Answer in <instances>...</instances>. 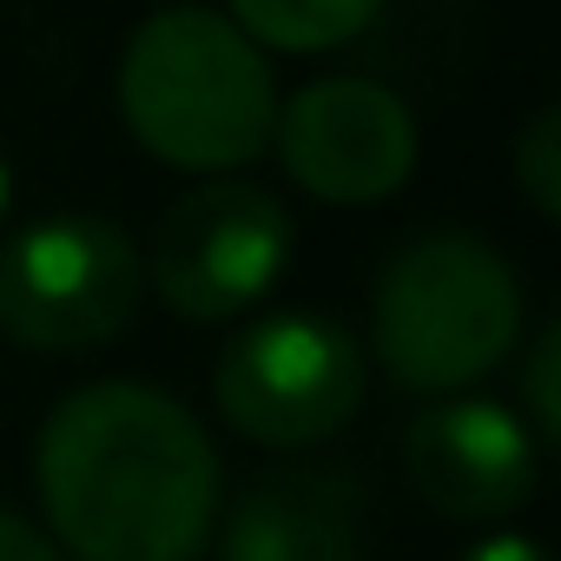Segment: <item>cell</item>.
Returning <instances> with one entry per match:
<instances>
[{"label":"cell","instance_id":"11","mask_svg":"<svg viewBox=\"0 0 561 561\" xmlns=\"http://www.w3.org/2000/svg\"><path fill=\"white\" fill-rule=\"evenodd\" d=\"M508 165H515V185L528 192V205H535L541 218H561V113H554V106H541V113L522 126Z\"/></svg>","mask_w":561,"mask_h":561},{"label":"cell","instance_id":"13","mask_svg":"<svg viewBox=\"0 0 561 561\" xmlns=\"http://www.w3.org/2000/svg\"><path fill=\"white\" fill-rule=\"evenodd\" d=\"M0 561H67L27 515H14V508H0Z\"/></svg>","mask_w":561,"mask_h":561},{"label":"cell","instance_id":"7","mask_svg":"<svg viewBox=\"0 0 561 561\" xmlns=\"http://www.w3.org/2000/svg\"><path fill=\"white\" fill-rule=\"evenodd\" d=\"M277 159L324 205H383L416 172V113L377 80H311L277 106Z\"/></svg>","mask_w":561,"mask_h":561},{"label":"cell","instance_id":"9","mask_svg":"<svg viewBox=\"0 0 561 561\" xmlns=\"http://www.w3.org/2000/svg\"><path fill=\"white\" fill-rule=\"evenodd\" d=\"M218 561H364V489L331 469H285L225 515Z\"/></svg>","mask_w":561,"mask_h":561},{"label":"cell","instance_id":"10","mask_svg":"<svg viewBox=\"0 0 561 561\" xmlns=\"http://www.w3.org/2000/svg\"><path fill=\"white\" fill-rule=\"evenodd\" d=\"M377 14H383V0H231V27L257 47H285V54L344 47Z\"/></svg>","mask_w":561,"mask_h":561},{"label":"cell","instance_id":"14","mask_svg":"<svg viewBox=\"0 0 561 561\" xmlns=\"http://www.w3.org/2000/svg\"><path fill=\"white\" fill-rule=\"evenodd\" d=\"M462 561H548V548H541L535 535H489V541H476Z\"/></svg>","mask_w":561,"mask_h":561},{"label":"cell","instance_id":"8","mask_svg":"<svg viewBox=\"0 0 561 561\" xmlns=\"http://www.w3.org/2000/svg\"><path fill=\"white\" fill-rule=\"evenodd\" d=\"M403 462L430 508H443L456 522H495L535 495L541 443L528 436V423L508 403L456 397V403H430L410 423Z\"/></svg>","mask_w":561,"mask_h":561},{"label":"cell","instance_id":"12","mask_svg":"<svg viewBox=\"0 0 561 561\" xmlns=\"http://www.w3.org/2000/svg\"><path fill=\"white\" fill-rule=\"evenodd\" d=\"M554 370H561V324H541L535 344H528V364H522V403L535 416V443H554L561 436V390H554Z\"/></svg>","mask_w":561,"mask_h":561},{"label":"cell","instance_id":"2","mask_svg":"<svg viewBox=\"0 0 561 561\" xmlns=\"http://www.w3.org/2000/svg\"><path fill=\"white\" fill-rule=\"evenodd\" d=\"M119 113L133 139L179 172H238L271 146L277 80L225 14L165 8L119 54Z\"/></svg>","mask_w":561,"mask_h":561},{"label":"cell","instance_id":"15","mask_svg":"<svg viewBox=\"0 0 561 561\" xmlns=\"http://www.w3.org/2000/svg\"><path fill=\"white\" fill-rule=\"evenodd\" d=\"M8 205H14V165L0 159V225H8Z\"/></svg>","mask_w":561,"mask_h":561},{"label":"cell","instance_id":"4","mask_svg":"<svg viewBox=\"0 0 561 561\" xmlns=\"http://www.w3.org/2000/svg\"><path fill=\"white\" fill-rule=\"evenodd\" d=\"M139 291V244L100 211H54L0 238V331L21 351H93L133 324Z\"/></svg>","mask_w":561,"mask_h":561},{"label":"cell","instance_id":"1","mask_svg":"<svg viewBox=\"0 0 561 561\" xmlns=\"http://www.w3.org/2000/svg\"><path fill=\"white\" fill-rule=\"evenodd\" d=\"M41 508L73 561H192L218 515V449L152 383H87L34 443Z\"/></svg>","mask_w":561,"mask_h":561},{"label":"cell","instance_id":"5","mask_svg":"<svg viewBox=\"0 0 561 561\" xmlns=\"http://www.w3.org/2000/svg\"><path fill=\"white\" fill-rule=\"evenodd\" d=\"M211 390L238 436L311 449L364 410V344L318 311H285L225 344Z\"/></svg>","mask_w":561,"mask_h":561},{"label":"cell","instance_id":"6","mask_svg":"<svg viewBox=\"0 0 561 561\" xmlns=\"http://www.w3.org/2000/svg\"><path fill=\"white\" fill-rule=\"evenodd\" d=\"M291 211L264 185L244 179H211L185 192L152 238V291L192 318V324H225L244 318L291 264Z\"/></svg>","mask_w":561,"mask_h":561},{"label":"cell","instance_id":"3","mask_svg":"<svg viewBox=\"0 0 561 561\" xmlns=\"http://www.w3.org/2000/svg\"><path fill=\"white\" fill-rule=\"evenodd\" d=\"M522 337V285L476 231L410 238L370 298V344L403 390L443 397L489 377Z\"/></svg>","mask_w":561,"mask_h":561}]
</instances>
